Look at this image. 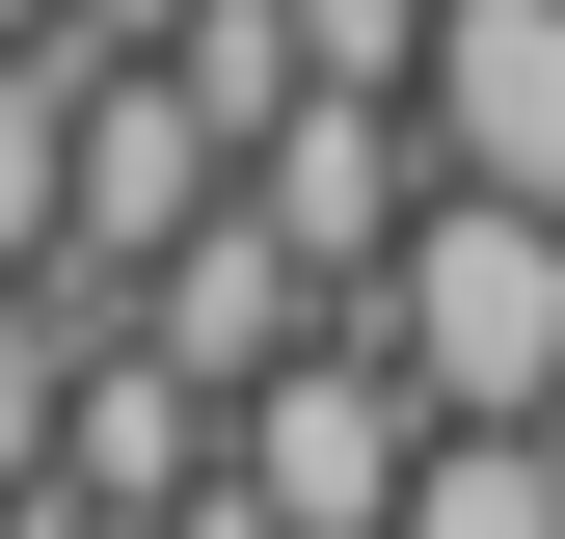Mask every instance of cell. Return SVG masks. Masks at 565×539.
I'll return each mask as SVG.
<instances>
[{
	"mask_svg": "<svg viewBox=\"0 0 565 539\" xmlns=\"http://www.w3.org/2000/svg\"><path fill=\"white\" fill-rule=\"evenodd\" d=\"M54 404H82V324H54V297H0V512L54 486Z\"/></svg>",
	"mask_w": 565,
	"mask_h": 539,
	"instance_id": "3",
	"label": "cell"
},
{
	"mask_svg": "<svg viewBox=\"0 0 565 539\" xmlns=\"http://www.w3.org/2000/svg\"><path fill=\"white\" fill-rule=\"evenodd\" d=\"M54 189H82V82L0 54V297H54Z\"/></svg>",
	"mask_w": 565,
	"mask_h": 539,
	"instance_id": "2",
	"label": "cell"
},
{
	"mask_svg": "<svg viewBox=\"0 0 565 539\" xmlns=\"http://www.w3.org/2000/svg\"><path fill=\"white\" fill-rule=\"evenodd\" d=\"M0 539H28V512H0Z\"/></svg>",
	"mask_w": 565,
	"mask_h": 539,
	"instance_id": "5",
	"label": "cell"
},
{
	"mask_svg": "<svg viewBox=\"0 0 565 539\" xmlns=\"http://www.w3.org/2000/svg\"><path fill=\"white\" fill-rule=\"evenodd\" d=\"M350 324H377V378L431 404V432H565V243L484 216V189H431L404 270H377Z\"/></svg>",
	"mask_w": 565,
	"mask_h": 539,
	"instance_id": "1",
	"label": "cell"
},
{
	"mask_svg": "<svg viewBox=\"0 0 565 539\" xmlns=\"http://www.w3.org/2000/svg\"><path fill=\"white\" fill-rule=\"evenodd\" d=\"M0 54H54V0H0Z\"/></svg>",
	"mask_w": 565,
	"mask_h": 539,
	"instance_id": "4",
	"label": "cell"
}]
</instances>
